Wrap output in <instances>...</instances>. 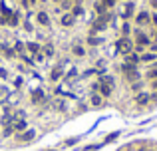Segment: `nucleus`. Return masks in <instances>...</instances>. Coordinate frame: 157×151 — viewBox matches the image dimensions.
Returning a JSON list of instances; mask_svg holds the SVG:
<instances>
[{
    "label": "nucleus",
    "mask_w": 157,
    "mask_h": 151,
    "mask_svg": "<svg viewBox=\"0 0 157 151\" xmlns=\"http://www.w3.org/2000/svg\"><path fill=\"white\" fill-rule=\"evenodd\" d=\"M131 50H133V44H131V40H127V38H121L117 42V52L121 54H131Z\"/></svg>",
    "instance_id": "1"
},
{
    "label": "nucleus",
    "mask_w": 157,
    "mask_h": 151,
    "mask_svg": "<svg viewBox=\"0 0 157 151\" xmlns=\"http://www.w3.org/2000/svg\"><path fill=\"white\" fill-rule=\"evenodd\" d=\"M111 88H114V85H110V84H105L104 80H100V92H101V95H110L111 94Z\"/></svg>",
    "instance_id": "2"
},
{
    "label": "nucleus",
    "mask_w": 157,
    "mask_h": 151,
    "mask_svg": "<svg viewBox=\"0 0 157 151\" xmlns=\"http://www.w3.org/2000/svg\"><path fill=\"white\" fill-rule=\"evenodd\" d=\"M135 40H137V46H147V44H149V38L147 36H143V34L141 32H137V36H135Z\"/></svg>",
    "instance_id": "3"
},
{
    "label": "nucleus",
    "mask_w": 157,
    "mask_h": 151,
    "mask_svg": "<svg viewBox=\"0 0 157 151\" xmlns=\"http://www.w3.org/2000/svg\"><path fill=\"white\" fill-rule=\"evenodd\" d=\"M149 22V14L147 12H139L137 14V24H147Z\"/></svg>",
    "instance_id": "4"
},
{
    "label": "nucleus",
    "mask_w": 157,
    "mask_h": 151,
    "mask_svg": "<svg viewBox=\"0 0 157 151\" xmlns=\"http://www.w3.org/2000/svg\"><path fill=\"white\" fill-rule=\"evenodd\" d=\"M38 22L44 24V26H46V24H50V18H48L46 12H40V14H38Z\"/></svg>",
    "instance_id": "5"
},
{
    "label": "nucleus",
    "mask_w": 157,
    "mask_h": 151,
    "mask_svg": "<svg viewBox=\"0 0 157 151\" xmlns=\"http://www.w3.org/2000/svg\"><path fill=\"white\" fill-rule=\"evenodd\" d=\"M149 99H151V95H149V94H139L137 95V104H147Z\"/></svg>",
    "instance_id": "6"
},
{
    "label": "nucleus",
    "mask_w": 157,
    "mask_h": 151,
    "mask_svg": "<svg viewBox=\"0 0 157 151\" xmlns=\"http://www.w3.org/2000/svg\"><path fill=\"white\" fill-rule=\"evenodd\" d=\"M34 135H36L34 131H26L24 135H20L18 139H20V141H28V139H34Z\"/></svg>",
    "instance_id": "7"
},
{
    "label": "nucleus",
    "mask_w": 157,
    "mask_h": 151,
    "mask_svg": "<svg viewBox=\"0 0 157 151\" xmlns=\"http://www.w3.org/2000/svg\"><path fill=\"white\" fill-rule=\"evenodd\" d=\"M72 22H74V16H72V14H68V16H62V24H64V26H70Z\"/></svg>",
    "instance_id": "8"
},
{
    "label": "nucleus",
    "mask_w": 157,
    "mask_h": 151,
    "mask_svg": "<svg viewBox=\"0 0 157 151\" xmlns=\"http://www.w3.org/2000/svg\"><path fill=\"white\" fill-rule=\"evenodd\" d=\"M139 62V58L137 56H133V54H127V64H131V66H135Z\"/></svg>",
    "instance_id": "9"
},
{
    "label": "nucleus",
    "mask_w": 157,
    "mask_h": 151,
    "mask_svg": "<svg viewBox=\"0 0 157 151\" xmlns=\"http://www.w3.org/2000/svg\"><path fill=\"white\" fill-rule=\"evenodd\" d=\"M32 99H34V101H42V99H44V94H42V92H34V94H32Z\"/></svg>",
    "instance_id": "10"
},
{
    "label": "nucleus",
    "mask_w": 157,
    "mask_h": 151,
    "mask_svg": "<svg viewBox=\"0 0 157 151\" xmlns=\"http://www.w3.org/2000/svg\"><path fill=\"white\" fill-rule=\"evenodd\" d=\"M60 76H62V68H54L52 70V80H58Z\"/></svg>",
    "instance_id": "11"
},
{
    "label": "nucleus",
    "mask_w": 157,
    "mask_h": 151,
    "mask_svg": "<svg viewBox=\"0 0 157 151\" xmlns=\"http://www.w3.org/2000/svg\"><path fill=\"white\" fill-rule=\"evenodd\" d=\"M139 60L141 62H151V60H155V54H143Z\"/></svg>",
    "instance_id": "12"
},
{
    "label": "nucleus",
    "mask_w": 157,
    "mask_h": 151,
    "mask_svg": "<svg viewBox=\"0 0 157 151\" xmlns=\"http://www.w3.org/2000/svg\"><path fill=\"white\" fill-rule=\"evenodd\" d=\"M131 12H133V4H127V6H125V14H123V18L131 16Z\"/></svg>",
    "instance_id": "13"
},
{
    "label": "nucleus",
    "mask_w": 157,
    "mask_h": 151,
    "mask_svg": "<svg viewBox=\"0 0 157 151\" xmlns=\"http://www.w3.org/2000/svg\"><path fill=\"white\" fill-rule=\"evenodd\" d=\"M24 127H26V123H24V121H16L14 123V129H16V131H22Z\"/></svg>",
    "instance_id": "14"
},
{
    "label": "nucleus",
    "mask_w": 157,
    "mask_h": 151,
    "mask_svg": "<svg viewBox=\"0 0 157 151\" xmlns=\"http://www.w3.org/2000/svg\"><path fill=\"white\" fill-rule=\"evenodd\" d=\"M28 50H30V52H38V44L30 42V44H28Z\"/></svg>",
    "instance_id": "15"
},
{
    "label": "nucleus",
    "mask_w": 157,
    "mask_h": 151,
    "mask_svg": "<svg viewBox=\"0 0 157 151\" xmlns=\"http://www.w3.org/2000/svg\"><path fill=\"white\" fill-rule=\"evenodd\" d=\"M91 104H94V105H100L101 104V98H100V95H94V98H91Z\"/></svg>",
    "instance_id": "16"
},
{
    "label": "nucleus",
    "mask_w": 157,
    "mask_h": 151,
    "mask_svg": "<svg viewBox=\"0 0 157 151\" xmlns=\"http://www.w3.org/2000/svg\"><path fill=\"white\" fill-rule=\"evenodd\" d=\"M114 2H115V0H101V4H104L105 8H110V6H114Z\"/></svg>",
    "instance_id": "17"
},
{
    "label": "nucleus",
    "mask_w": 157,
    "mask_h": 151,
    "mask_svg": "<svg viewBox=\"0 0 157 151\" xmlns=\"http://www.w3.org/2000/svg\"><path fill=\"white\" fill-rule=\"evenodd\" d=\"M78 14H84V10H82L80 6H76V8H74V12H72V16H78Z\"/></svg>",
    "instance_id": "18"
},
{
    "label": "nucleus",
    "mask_w": 157,
    "mask_h": 151,
    "mask_svg": "<svg viewBox=\"0 0 157 151\" xmlns=\"http://www.w3.org/2000/svg\"><path fill=\"white\" fill-rule=\"evenodd\" d=\"M117 135H119L117 131H115V133H111V135H107V137H105V141H114V139H115Z\"/></svg>",
    "instance_id": "19"
},
{
    "label": "nucleus",
    "mask_w": 157,
    "mask_h": 151,
    "mask_svg": "<svg viewBox=\"0 0 157 151\" xmlns=\"http://www.w3.org/2000/svg\"><path fill=\"white\" fill-rule=\"evenodd\" d=\"M95 10H98V12H101V14H104V10H105V6H104V4H95Z\"/></svg>",
    "instance_id": "20"
},
{
    "label": "nucleus",
    "mask_w": 157,
    "mask_h": 151,
    "mask_svg": "<svg viewBox=\"0 0 157 151\" xmlns=\"http://www.w3.org/2000/svg\"><path fill=\"white\" fill-rule=\"evenodd\" d=\"M74 52H76L78 56H84V48H74Z\"/></svg>",
    "instance_id": "21"
},
{
    "label": "nucleus",
    "mask_w": 157,
    "mask_h": 151,
    "mask_svg": "<svg viewBox=\"0 0 157 151\" xmlns=\"http://www.w3.org/2000/svg\"><path fill=\"white\" fill-rule=\"evenodd\" d=\"M147 78H151V80H153V78H157V70H151V72L147 74Z\"/></svg>",
    "instance_id": "22"
},
{
    "label": "nucleus",
    "mask_w": 157,
    "mask_h": 151,
    "mask_svg": "<svg viewBox=\"0 0 157 151\" xmlns=\"http://www.w3.org/2000/svg\"><path fill=\"white\" fill-rule=\"evenodd\" d=\"M151 20H153V22L157 24V14H153V16H151Z\"/></svg>",
    "instance_id": "23"
},
{
    "label": "nucleus",
    "mask_w": 157,
    "mask_h": 151,
    "mask_svg": "<svg viewBox=\"0 0 157 151\" xmlns=\"http://www.w3.org/2000/svg\"><path fill=\"white\" fill-rule=\"evenodd\" d=\"M151 4H153V8H157V0H153V2H151Z\"/></svg>",
    "instance_id": "24"
},
{
    "label": "nucleus",
    "mask_w": 157,
    "mask_h": 151,
    "mask_svg": "<svg viewBox=\"0 0 157 151\" xmlns=\"http://www.w3.org/2000/svg\"><path fill=\"white\" fill-rule=\"evenodd\" d=\"M155 88H157V82H155Z\"/></svg>",
    "instance_id": "25"
},
{
    "label": "nucleus",
    "mask_w": 157,
    "mask_h": 151,
    "mask_svg": "<svg viewBox=\"0 0 157 151\" xmlns=\"http://www.w3.org/2000/svg\"><path fill=\"white\" fill-rule=\"evenodd\" d=\"M32 2H36V0H32Z\"/></svg>",
    "instance_id": "26"
},
{
    "label": "nucleus",
    "mask_w": 157,
    "mask_h": 151,
    "mask_svg": "<svg viewBox=\"0 0 157 151\" xmlns=\"http://www.w3.org/2000/svg\"><path fill=\"white\" fill-rule=\"evenodd\" d=\"M56 2H58V0H56Z\"/></svg>",
    "instance_id": "27"
},
{
    "label": "nucleus",
    "mask_w": 157,
    "mask_h": 151,
    "mask_svg": "<svg viewBox=\"0 0 157 151\" xmlns=\"http://www.w3.org/2000/svg\"><path fill=\"white\" fill-rule=\"evenodd\" d=\"M155 36H157V34H155Z\"/></svg>",
    "instance_id": "28"
}]
</instances>
